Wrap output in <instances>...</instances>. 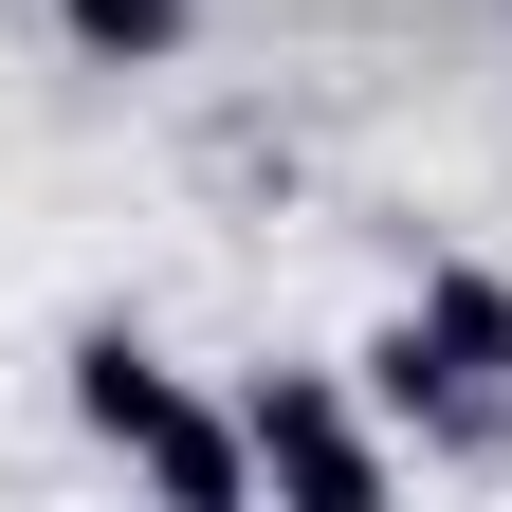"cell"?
I'll use <instances>...</instances> for the list:
<instances>
[{
  "label": "cell",
  "instance_id": "cell-1",
  "mask_svg": "<svg viewBox=\"0 0 512 512\" xmlns=\"http://www.w3.org/2000/svg\"><path fill=\"white\" fill-rule=\"evenodd\" d=\"M384 384H403V403H421V384H439V403H494V384H512V293L476 275V256L421 275V311L384 330Z\"/></svg>",
  "mask_w": 512,
  "mask_h": 512
},
{
  "label": "cell",
  "instance_id": "cell-2",
  "mask_svg": "<svg viewBox=\"0 0 512 512\" xmlns=\"http://www.w3.org/2000/svg\"><path fill=\"white\" fill-rule=\"evenodd\" d=\"M256 476H293V494H384V439L330 403V384L275 366V384H256Z\"/></svg>",
  "mask_w": 512,
  "mask_h": 512
},
{
  "label": "cell",
  "instance_id": "cell-3",
  "mask_svg": "<svg viewBox=\"0 0 512 512\" xmlns=\"http://www.w3.org/2000/svg\"><path fill=\"white\" fill-rule=\"evenodd\" d=\"M55 19H74L92 55H128V74H147V55H183V0H55Z\"/></svg>",
  "mask_w": 512,
  "mask_h": 512
}]
</instances>
